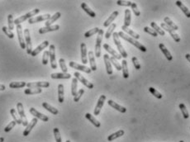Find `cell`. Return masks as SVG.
<instances>
[{"mask_svg": "<svg viewBox=\"0 0 190 142\" xmlns=\"http://www.w3.org/2000/svg\"><path fill=\"white\" fill-rule=\"evenodd\" d=\"M113 37L114 43H115V45H117V49H118V50H119V53H120L121 56L123 57L124 59H126L128 56H127V53H126V51L125 50L124 47L121 45V41H120V39H119V36H118V32L113 33Z\"/></svg>", "mask_w": 190, "mask_h": 142, "instance_id": "cell-3", "label": "cell"}, {"mask_svg": "<svg viewBox=\"0 0 190 142\" xmlns=\"http://www.w3.org/2000/svg\"><path fill=\"white\" fill-rule=\"evenodd\" d=\"M2 31L4 32V34L8 37V38H10V39H12L13 37H14V34L12 32V31H10L9 29L7 27H5L4 26L3 27H2Z\"/></svg>", "mask_w": 190, "mask_h": 142, "instance_id": "cell-47", "label": "cell"}, {"mask_svg": "<svg viewBox=\"0 0 190 142\" xmlns=\"http://www.w3.org/2000/svg\"><path fill=\"white\" fill-rule=\"evenodd\" d=\"M103 48H104L105 50H107L108 52L109 53V54H111V55L113 56V57H114L115 59H117V61L121 59V55H120L119 53H117L115 50H113V49L108 44H106V43L105 44H103Z\"/></svg>", "mask_w": 190, "mask_h": 142, "instance_id": "cell-17", "label": "cell"}, {"mask_svg": "<svg viewBox=\"0 0 190 142\" xmlns=\"http://www.w3.org/2000/svg\"><path fill=\"white\" fill-rule=\"evenodd\" d=\"M121 70H122V75L124 79H127L129 77V72H128V68H127V61L123 60L121 62Z\"/></svg>", "mask_w": 190, "mask_h": 142, "instance_id": "cell-36", "label": "cell"}, {"mask_svg": "<svg viewBox=\"0 0 190 142\" xmlns=\"http://www.w3.org/2000/svg\"><path fill=\"white\" fill-rule=\"evenodd\" d=\"M84 94H85V90L83 89H79L78 92H77L76 95L74 97V102H79V100H80V98L82 97V96L84 95Z\"/></svg>", "mask_w": 190, "mask_h": 142, "instance_id": "cell-52", "label": "cell"}, {"mask_svg": "<svg viewBox=\"0 0 190 142\" xmlns=\"http://www.w3.org/2000/svg\"><path fill=\"white\" fill-rule=\"evenodd\" d=\"M4 137H0V142H4Z\"/></svg>", "mask_w": 190, "mask_h": 142, "instance_id": "cell-61", "label": "cell"}, {"mask_svg": "<svg viewBox=\"0 0 190 142\" xmlns=\"http://www.w3.org/2000/svg\"><path fill=\"white\" fill-rule=\"evenodd\" d=\"M29 112H30V113L33 115L34 117L37 119H40L41 120L42 122H48L49 121V117L47 116H46V115H43L42 113H40L39 112H37V110L35 109L34 107H31L30 109H29Z\"/></svg>", "mask_w": 190, "mask_h": 142, "instance_id": "cell-15", "label": "cell"}, {"mask_svg": "<svg viewBox=\"0 0 190 142\" xmlns=\"http://www.w3.org/2000/svg\"><path fill=\"white\" fill-rule=\"evenodd\" d=\"M106 100V96L105 95H101L99 98H98V101L97 102V105L95 107V109H94V112H93V113L95 116H98L99 113H100V112H101L102 107H103V106L104 104V102Z\"/></svg>", "mask_w": 190, "mask_h": 142, "instance_id": "cell-14", "label": "cell"}, {"mask_svg": "<svg viewBox=\"0 0 190 142\" xmlns=\"http://www.w3.org/2000/svg\"><path fill=\"white\" fill-rule=\"evenodd\" d=\"M10 114H11L12 118L14 119V122H16L17 124H18V125H21V124H22V120H21L20 117H18L16 110L14 109V108H12V109L10 110Z\"/></svg>", "mask_w": 190, "mask_h": 142, "instance_id": "cell-41", "label": "cell"}, {"mask_svg": "<svg viewBox=\"0 0 190 142\" xmlns=\"http://www.w3.org/2000/svg\"><path fill=\"white\" fill-rule=\"evenodd\" d=\"M65 90H64V85L60 84L58 85V101L60 103H62L64 102V100H65Z\"/></svg>", "mask_w": 190, "mask_h": 142, "instance_id": "cell-28", "label": "cell"}, {"mask_svg": "<svg viewBox=\"0 0 190 142\" xmlns=\"http://www.w3.org/2000/svg\"><path fill=\"white\" fill-rule=\"evenodd\" d=\"M132 4V2L131 1H121V0H118L117 1V4L119 6H125V7H131V5Z\"/></svg>", "mask_w": 190, "mask_h": 142, "instance_id": "cell-57", "label": "cell"}, {"mask_svg": "<svg viewBox=\"0 0 190 142\" xmlns=\"http://www.w3.org/2000/svg\"><path fill=\"white\" fill-rule=\"evenodd\" d=\"M51 77L53 79H68L71 78V74L68 73H53L51 74Z\"/></svg>", "mask_w": 190, "mask_h": 142, "instance_id": "cell-23", "label": "cell"}, {"mask_svg": "<svg viewBox=\"0 0 190 142\" xmlns=\"http://www.w3.org/2000/svg\"><path fill=\"white\" fill-rule=\"evenodd\" d=\"M39 12H40V9L35 8V9L32 10L31 12L26 13L23 16H21L19 17H17L16 20L14 21V24L20 25L22 22H24L27 19H31V18H33V16H36L37 13H39Z\"/></svg>", "mask_w": 190, "mask_h": 142, "instance_id": "cell-2", "label": "cell"}, {"mask_svg": "<svg viewBox=\"0 0 190 142\" xmlns=\"http://www.w3.org/2000/svg\"><path fill=\"white\" fill-rule=\"evenodd\" d=\"M110 61H111V63L114 65V67L117 69V70H118V71L121 70V65L119 64V62L117 61V59H115V58L113 56L110 57Z\"/></svg>", "mask_w": 190, "mask_h": 142, "instance_id": "cell-46", "label": "cell"}, {"mask_svg": "<svg viewBox=\"0 0 190 142\" xmlns=\"http://www.w3.org/2000/svg\"><path fill=\"white\" fill-rule=\"evenodd\" d=\"M65 142H71V141H70L69 140H67V141H65Z\"/></svg>", "mask_w": 190, "mask_h": 142, "instance_id": "cell-62", "label": "cell"}, {"mask_svg": "<svg viewBox=\"0 0 190 142\" xmlns=\"http://www.w3.org/2000/svg\"><path fill=\"white\" fill-rule=\"evenodd\" d=\"M160 26H161V27L164 29L165 31H166V32H168L170 33V35L171 36V37H173V39H174L175 42H180L181 39H180V37H179V36H178V34L175 32V31H174L173 29H171L170 27H168L165 22H162Z\"/></svg>", "mask_w": 190, "mask_h": 142, "instance_id": "cell-9", "label": "cell"}, {"mask_svg": "<svg viewBox=\"0 0 190 142\" xmlns=\"http://www.w3.org/2000/svg\"><path fill=\"white\" fill-rule=\"evenodd\" d=\"M179 109L181 110L183 116V117L185 118V119H188V118L189 117V112H188V110H187L185 104L180 103V104H179Z\"/></svg>", "mask_w": 190, "mask_h": 142, "instance_id": "cell-44", "label": "cell"}, {"mask_svg": "<svg viewBox=\"0 0 190 142\" xmlns=\"http://www.w3.org/2000/svg\"><path fill=\"white\" fill-rule=\"evenodd\" d=\"M149 90H150V93L152 94V95H154L155 97H157L159 99L162 98V94H160L159 91H157V90L155 89H154L153 87H150V88H149Z\"/></svg>", "mask_w": 190, "mask_h": 142, "instance_id": "cell-51", "label": "cell"}, {"mask_svg": "<svg viewBox=\"0 0 190 142\" xmlns=\"http://www.w3.org/2000/svg\"><path fill=\"white\" fill-rule=\"evenodd\" d=\"M42 107H44L45 109L50 112L51 113H52L53 115H57V114L59 113V111H58L57 108H55L54 107L51 106L47 102H42Z\"/></svg>", "mask_w": 190, "mask_h": 142, "instance_id": "cell-35", "label": "cell"}, {"mask_svg": "<svg viewBox=\"0 0 190 142\" xmlns=\"http://www.w3.org/2000/svg\"><path fill=\"white\" fill-rule=\"evenodd\" d=\"M131 9H132V12H134V14H135L136 16L139 17L140 15H141V12H140L139 9H138L137 5L135 4V3H132V4H131Z\"/></svg>", "mask_w": 190, "mask_h": 142, "instance_id": "cell-56", "label": "cell"}, {"mask_svg": "<svg viewBox=\"0 0 190 142\" xmlns=\"http://www.w3.org/2000/svg\"><path fill=\"white\" fill-rule=\"evenodd\" d=\"M103 60H104V63H105L106 66V70H107V73L108 75L113 74V68H112V64H111V61H110V57L108 54H105L103 56Z\"/></svg>", "mask_w": 190, "mask_h": 142, "instance_id": "cell-21", "label": "cell"}, {"mask_svg": "<svg viewBox=\"0 0 190 142\" xmlns=\"http://www.w3.org/2000/svg\"><path fill=\"white\" fill-rule=\"evenodd\" d=\"M131 22V12L130 9L125 10V17H124V26L128 27Z\"/></svg>", "mask_w": 190, "mask_h": 142, "instance_id": "cell-30", "label": "cell"}, {"mask_svg": "<svg viewBox=\"0 0 190 142\" xmlns=\"http://www.w3.org/2000/svg\"><path fill=\"white\" fill-rule=\"evenodd\" d=\"M6 89V87L3 84H0V91H4Z\"/></svg>", "mask_w": 190, "mask_h": 142, "instance_id": "cell-59", "label": "cell"}, {"mask_svg": "<svg viewBox=\"0 0 190 142\" xmlns=\"http://www.w3.org/2000/svg\"><path fill=\"white\" fill-rule=\"evenodd\" d=\"M85 117L87 118L88 120H89V122H91L92 124H93V126H95V127H97V128H98V127H100L101 126V124H100V122L98 121L97 119L95 117H93V115H91L90 113H86L85 114Z\"/></svg>", "mask_w": 190, "mask_h": 142, "instance_id": "cell-32", "label": "cell"}, {"mask_svg": "<svg viewBox=\"0 0 190 142\" xmlns=\"http://www.w3.org/2000/svg\"><path fill=\"white\" fill-rule=\"evenodd\" d=\"M37 122H38L37 118L34 117L33 119H32L31 122L28 123V125L27 126V128H26L24 130V131H23V136H27L31 133V131H32V130L33 129V127L37 124Z\"/></svg>", "mask_w": 190, "mask_h": 142, "instance_id": "cell-16", "label": "cell"}, {"mask_svg": "<svg viewBox=\"0 0 190 142\" xmlns=\"http://www.w3.org/2000/svg\"><path fill=\"white\" fill-rule=\"evenodd\" d=\"M16 124H17V123L15 122H14V121H12V122H10L9 124H8V126H7L6 127H5V128H4V131H5V132H9V131L12 130V129L13 128V127H14V126H16Z\"/></svg>", "mask_w": 190, "mask_h": 142, "instance_id": "cell-58", "label": "cell"}, {"mask_svg": "<svg viewBox=\"0 0 190 142\" xmlns=\"http://www.w3.org/2000/svg\"><path fill=\"white\" fill-rule=\"evenodd\" d=\"M108 105L110 107H112L113 108H114L115 110H117L118 112H120L121 113H125L126 112V108L124 107H122V106L119 105V104H117V102H115L113 100H108Z\"/></svg>", "mask_w": 190, "mask_h": 142, "instance_id": "cell-22", "label": "cell"}, {"mask_svg": "<svg viewBox=\"0 0 190 142\" xmlns=\"http://www.w3.org/2000/svg\"><path fill=\"white\" fill-rule=\"evenodd\" d=\"M150 25H151V27H152V28L155 30V32L159 34V35H160V36H165V31L164 30H162L159 26H158L155 22H150Z\"/></svg>", "mask_w": 190, "mask_h": 142, "instance_id": "cell-39", "label": "cell"}, {"mask_svg": "<svg viewBox=\"0 0 190 142\" xmlns=\"http://www.w3.org/2000/svg\"><path fill=\"white\" fill-rule=\"evenodd\" d=\"M81 50V61L84 65H86L88 63V59H87V47H86V44L82 42L80 45Z\"/></svg>", "mask_w": 190, "mask_h": 142, "instance_id": "cell-20", "label": "cell"}, {"mask_svg": "<svg viewBox=\"0 0 190 142\" xmlns=\"http://www.w3.org/2000/svg\"><path fill=\"white\" fill-rule=\"evenodd\" d=\"M60 29V26L59 25H52L50 27H44L39 29V33L40 34H46L47 32H55V31H58Z\"/></svg>", "mask_w": 190, "mask_h": 142, "instance_id": "cell-19", "label": "cell"}, {"mask_svg": "<svg viewBox=\"0 0 190 142\" xmlns=\"http://www.w3.org/2000/svg\"><path fill=\"white\" fill-rule=\"evenodd\" d=\"M116 27H117V25L115 24V23H112V24L110 25L109 27H108V31H107V32L105 34L106 39H109L110 37L112 36V34L113 32V31L116 28Z\"/></svg>", "mask_w": 190, "mask_h": 142, "instance_id": "cell-43", "label": "cell"}, {"mask_svg": "<svg viewBox=\"0 0 190 142\" xmlns=\"http://www.w3.org/2000/svg\"><path fill=\"white\" fill-rule=\"evenodd\" d=\"M118 36H119V37H121V38H122V39H124V40L127 41V42L131 43V45H133L134 46H136L137 48L139 49V50H140L141 51H142V52H146L147 49L146 48V46H144V45H142V44H141L140 42H138L137 40L133 39L132 37L127 36L126 34H125L124 32H118Z\"/></svg>", "mask_w": 190, "mask_h": 142, "instance_id": "cell-1", "label": "cell"}, {"mask_svg": "<svg viewBox=\"0 0 190 142\" xmlns=\"http://www.w3.org/2000/svg\"><path fill=\"white\" fill-rule=\"evenodd\" d=\"M17 38H18V41H19V44L22 49H26V42H25V38H24V34L22 32V27L20 25H17Z\"/></svg>", "mask_w": 190, "mask_h": 142, "instance_id": "cell-8", "label": "cell"}, {"mask_svg": "<svg viewBox=\"0 0 190 142\" xmlns=\"http://www.w3.org/2000/svg\"><path fill=\"white\" fill-rule=\"evenodd\" d=\"M42 92V89L40 88H37V89H25L24 93L27 95H33V94H40Z\"/></svg>", "mask_w": 190, "mask_h": 142, "instance_id": "cell-40", "label": "cell"}, {"mask_svg": "<svg viewBox=\"0 0 190 142\" xmlns=\"http://www.w3.org/2000/svg\"><path fill=\"white\" fill-rule=\"evenodd\" d=\"M103 30L100 29L98 33L96 44H95V56L97 58H99L101 56V44L102 40H103Z\"/></svg>", "mask_w": 190, "mask_h": 142, "instance_id": "cell-4", "label": "cell"}, {"mask_svg": "<svg viewBox=\"0 0 190 142\" xmlns=\"http://www.w3.org/2000/svg\"><path fill=\"white\" fill-rule=\"evenodd\" d=\"M81 8H82V9H83L89 16L91 17H96V13L93 12V10L89 8V6L85 4V3H82V4H81Z\"/></svg>", "mask_w": 190, "mask_h": 142, "instance_id": "cell-31", "label": "cell"}, {"mask_svg": "<svg viewBox=\"0 0 190 142\" xmlns=\"http://www.w3.org/2000/svg\"><path fill=\"white\" fill-rule=\"evenodd\" d=\"M144 32L148 33V34H150V35H151V36H153V37H158V34L155 32V30L150 28V27H144Z\"/></svg>", "mask_w": 190, "mask_h": 142, "instance_id": "cell-55", "label": "cell"}, {"mask_svg": "<svg viewBox=\"0 0 190 142\" xmlns=\"http://www.w3.org/2000/svg\"><path fill=\"white\" fill-rule=\"evenodd\" d=\"M176 5L182 10V12L185 14V16H186L188 18H190V11L189 10V8H187L186 6L183 4L181 1H178H178H176Z\"/></svg>", "mask_w": 190, "mask_h": 142, "instance_id": "cell-29", "label": "cell"}, {"mask_svg": "<svg viewBox=\"0 0 190 142\" xmlns=\"http://www.w3.org/2000/svg\"><path fill=\"white\" fill-rule=\"evenodd\" d=\"M17 112L20 116L21 120H22V125H23L24 126H27L28 125V121H27V118L25 115L24 108H23V105L22 102H17Z\"/></svg>", "mask_w": 190, "mask_h": 142, "instance_id": "cell-6", "label": "cell"}, {"mask_svg": "<svg viewBox=\"0 0 190 142\" xmlns=\"http://www.w3.org/2000/svg\"><path fill=\"white\" fill-rule=\"evenodd\" d=\"M74 77L76 78L77 79H78V81L81 82V83H82V84H83L85 86H86L88 89H93V84L88 81V80H87V79H86L83 75H81L79 73V72H74Z\"/></svg>", "mask_w": 190, "mask_h": 142, "instance_id": "cell-12", "label": "cell"}, {"mask_svg": "<svg viewBox=\"0 0 190 142\" xmlns=\"http://www.w3.org/2000/svg\"><path fill=\"white\" fill-rule=\"evenodd\" d=\"M179 142H184V141H179Z\"/></svg>", "mask_w": 190, "mask_h": 142, "instance_id": "cell-63", "label": "cell"}, {"mask_svg": "<svg viewBox=\"0 0 190 142\" xmlns=\"http://www.w3.org/2000/svg\"><path fill=\"white\" fill-rule=\"evenodd\" d=\"M49 50V56L51 59V66L53 69H57V64L56 61V47L54 45H50Z\"/></svg>", "mask_w": 190, "mask_h": 142, "instance_id": "cell-7", "label": "cell"}, {"mask_svg": "<svg viewBox=\"0 0 190 142\" xmlns=\"http://www.w3.org/2000/svg\"><path fill=\"white\" fill-rule=\"evenodd\" d=\"M27 87L28 89H37V88H48L50 87V83L47 81L40 82H33V83H27Z\"/></svg>", "mask_w": 190, "mask_h": 142, "instance_id": "cell-10", "label": "cell"}, {"mask_svg": "<svg viewBox=\"0 0 190 142\" xmlns=\"http://www.w3.org/2000/svg\"><path fill=\"white\" fill-rule=\"evenodd\" d=\"M118 15H119V12H117V11H114V12L110 15L109 17H108V18L104 22V23H103V27H109L110 25L112 24V22H113L117 18V17L118 16Z\"/></svg>", "mask_w": 190, "mask_h": 142, "instance_id": "cell-25", "label": "cell"}, {"mask_svg": "<svg viewBox=\"0 0 190 142\" xmlns=\"http://www.w3.org/2000/svg\"><path fill=\"white\" fill-rule=\"evenodd\" d=\"M131 62H132V64H133L135 69H137V70H139V69H141L140 62H139V61H138V59L137 58V57H135V56L132 57V58H131Z\"/></svg>", "mask_w": 190, "mask_h": 142, "instance_id": "cell-54", "label": "cell"}, {"mask_svg": "<svg viewBox=\"0 0 190 142\" xmlns=\"http://www.w3.org/2000/svg\"><path fill=\"white\" fill-rule=\"evenodd\" d=\"M53 132H54V136H55V139H56V142H62V140H61V133H60V130L59 129L56 127L54 128L53 130Z\"/></svg>", "mask_w": 190, "mask_h": 142, "instance_id": "cell-49", "label": "cell"}, {"mask_svg": "<svg viewBox=\"0 0 190 142\" xmlns=\"http://www.w3.org/2000/svg\"><path fill=\"white\" fill-rule=\"evenodd\" d=\"M124 134H125V131H124L123 130H117V132H115V133H113V134L110 135L108 137V141H114V140H116V139L122 136Z\"/></svg>", "mask_w": 190, "mask_h": 142, "instance_id": "cell-34", "label": "cell"}, {"mask_svg": "<svg viewBox=\"0 0 190 142\" xmlns=\"http://www.w3.org/2000/svg\"><path fill=\"white\" fill-rule=\"evenodd\" d=\"M99 30H100V29L98 28V27H94V28L91 29V30H89V31H88V32H86L85 33V37H86V38H89V37H92V36H93V35H95V34L98 33Z\"/></svg>", "mask_w": 190, "mask_h": 142, "instance_id": "cell-45", "label": "cell"}, {"mask_svg": "<svg viewBox=\"0 0 190 142\" xmlns=\"http://www.w3.org/2000/svg\"><path fill=\"white\" fill-rule=\"evenodd\" d=\"M77 87H78V79L76 78H74L72 79V83H71V94L74 97L77 94Z\"/></svg>", "mask_w": 190, "mask_h": 142, "instance_id": "cell-42", "label": "cell"}, {"mask_svg": "<svg viewBox=\"0 0 190 142\" xmlns=\"http://www.w3.org/2000/svg\"><path fill=\"white\" fill-rule=\"evenodd\" d=\"M8 29L10 31H12L14 28V21H13V17L12 14H9L8 16Z\"/></svg>", "mask_w": 190, "mask_h": 142, "instance_id": "cell-48", "label": "cell"}, {"mask_svg": "<svg viewBox=\"0 0 190 142\" xmlns=\"http://www.w3.org/2000/svg\"><path fill=\"white\" fill-rule=\"evenodd\" d=\"M48 45H49V41H43V42H42V43H41L40 45H38L37 48L33 50V51L32 52V54H31V56L33 57L37 56V55H38V54H39L40 51H42V50H43L45 48H46Z\"/></svg>", "mask_w": 190, "mask_h": 142, "instance_id": "cell-18", "label": "cell"}, {"mask_svg": "<svg viewBox=\"0 0 190 142\" xmlns=\"http://www.w3.org/2000/svg\"><path fill=\"white\" fill-rule=\"evenodd\" d=\"M89 60L91 70H92V71H96V70H97V65H96L95 58H94V54H93V51H89Z\"/></svg>", "mask_w": 190, "mask_h": 142, "instance_id": "cell-27", "label": "cell"}, {"mask_svg": "<svg viewBox=\"0 0 190 142\" xmlns=\"http://www.w3.org/2000/svg\"><path fill=\"white\" fill-rule=\"evenodd\" d=\"M164 22H165V24L170 27L171 29H173L174 31H177L178 30V27L176 24H174V22L173 21L170 19V17H165V18H164Z\"/></svg>", "mask_w": 190, "mask_h": 142, "instance_id": "cell-37", "label": "cell"}, {"mask_svg": "<svg viewBox=\"0 0 190 142\" xmlns=\"http://www.w3.org/2000/svg\"><path fill=\"white\" fill-rule=\"evenodd\" d=\"M49 57H50L49 51L48 50H45L44 53H43V56H42V65H46L48 64Z\"/></svg>", "mask_w": 190, "mask_h": 142, "instance_id": "cell-53", "label": "cell"}, {"mask_svg": "<svg viewBox=\"0 0 190 142\" xmlns=\"http://www.w3.org/2000/svg\"><path fill=\"white\" fill-rule=\"evenodd\" d=\"M25 86H27V84L25 82H12L9 84V88L11 89H21L24 88Z\"/></svg>", "mask_w": 190, "mask_h": 142, "instance_id": "cell-38", "label": "cell"}, {"mask_svg": "<svg viewBox=\"0 0 190 142\" xmlns=\"http://www.w3.org/2000/svg\"><path fill=\"white\" fill-rule=\"evenodd\" d=\"M59 64H60V66H61V69H62L63 73L66 74L67 71H68V69H67V66L65 65V61L63 58H61L59 60Z\"/></svg>", "mask_w": 190, "mask_h": 142, "instance_id": "cell-50", "label": "cell"}, {"mask_svg": "<svg viewBox=\"0 0 190 142\" xmlns=\"http://www.w3.org/2000/svg\"><path fill=\"white\" fill-rule=\"evenodd\" d=\"M24 38L25 42H26V50H27V53L28 55H31L33 51V44H32V41H31V35H30V32L28 29H25L24 30Z\"/></svg>", "mask_w": 190, "mask_h": 142, "instance_id": "cell-5", "label": "cell"}, {"mask_svg": "<svg viewBox=\"0 0 190 142\" xmlns=\"http://www.w3.org/2000/svg\"><path fill=\"white\" fill-rule=\"evenodd\" d=\"M61 17V13L60 12H56L53 16L51 17V18L47 20L46 22H45V24H46V27H50V26H52V24L54 22H56L60 17Z\"/></svg>", "mask_w": 190, "mask_h": 142, "instance_id": "cell-24", "label": "cell"}, {"mask_svg": "<svg viewBox=\"0 0 190 142\" xmlns=\"http://www.w3.org/2000/svg\"><path fill=\"white\" fill-rule=\"evenodd\" d=\"M51 15L50 14H44V15H40V16L33 17V18L29 19L28 23L29 24H34V23H37V22H43V21L49 20L51 18Z\"/></svg>", "mask_w": 190, "mask_h": 142, "instance_id": "cell-13", "label": "cell"}, {"mask_svg": "<svg viewBox=\"0 0 190 142\" xmlns=\"http://www.w3.org/2000/svg\"><path fill=\"white\" fill-rule=\"evenodd\" d=\"M159 48L160 49V50L162 51V53L164 54V56H165L166 59L168 60L169 61H172L173 60V56H171V54L170 52L168 50V49L166 48L165 45H164L163 43H160V45H159Z\"/></svg>", "mask_w": 190, "mask_h": 142, "instance_id": "cell-26", "label": "cell"}, {"mask_svg": "<svg viewBox=\"0 0 190 142\" xmlns=\"http://www.w3.org/2000/svg\"><path fill=\"white\" fill-rule=\"evenodd\" d=\"M185 57H186L187 60H188V61H189L190 62V54H186V56H185Z\"/></svg>", "mask_w": 190, "mask_h": 142, "instance_id": "cell-60", "label": "cell"}, {"mask_svg": "<svg viewBox=\"0 0 190 142\" xmlns=\"http://www.w3.org/2000/svg\"><path fill=\"white\" fill-rule=\"evenodd\" d=\"M69 65L71 68L78 69V70H79V71H83V72H85V73L90 74L92 72L91 69L89 68V67H87V66H85V65H79V64H77V63L74 62V61H70L69 63Z\"/></svg>", "mask_w": 190, "mask_h": 142, "instance_id": "cell-11", "label": "cell"}, {"mask_svg": "<svg viewBox=\"0 0 190 142\" xmlns=\"http://www.w3.org/2000/svg\"><path fill=\"white\" fill-rule=\"evenodd\" d=\"M121 29H122V31L123 32H125L126 33H127V34H129L130 36H131V37L133 38V39H135V40H138L139 38H140V36H139V34H137V33H136L135 32H133L131 29H129L128 27H125L124 25L121 27Z\"/></svg>", "mask_w": 190, "mask_h": 142, "instance_id": "cell-33", "label": "cell"}]
</instances>
